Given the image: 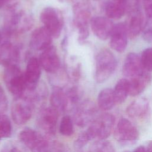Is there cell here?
Masks as SVG:
<instances>
[{
  "label": "cell",
  "instance_id": "5",
  "mask_svg": "<svg viewBox=\"0 0 152 152\" xmlns=\"http://www.w3.org/2000/svg\"><path fill=\"white\" fill-rule=\"evenodd\" d=\"M35 102L28 92L22 96L15 98L11 107V116L14 122L18 125L26 123L31 117Z\"/></svg>",
  "mask_w": 152,
  "mask_h": 152
},
{
  "label": "cell",
  "instance_id": "17",
  "mask_svg": "<svg viewBox=\"0 0 152 152\" xmlns=\"http://www.w3.org/2000/svg\"><path fill=\"white\" fill-rule=\"evenodd\" d=\"M144 69L140 56L134 52L129 53L123 63L122 73L127 78H131L141 74Z\"/></svg>",
  "mask_w": 152,
  "mask_h": 152
},
{
  "label": "cell",
  "instance_id": "31",
  "mask_svg": "<svg viewBox=\"0 0 152 152\" xmlns=\"http://www.w3.org/2000/svg\"><path fill=\"white\" fill-rule=\"evenodd\" d=\"M8 107V99L4 89L0 86V114L3 113Z\"/></svg>",
  "mask_w": 152,
  "mask_h": 152
},
{
  "label": "cell",
  "instance_id": "20",
  "mask_svg": "<svg viewBox=\"0 0 152 152\" xmlns=\"http://www.w3.org/2000/svg\"><path fill=\"white\" fill-rule=\"evenodd\" d=\"M149 103L147 99L140 97L132 102L128 106L126 112L128 116L132 119H142L148 113Z\"/></svg>",
  "mask_w": 152,
  "mask_h": 152
},
{
  "label": "cell",
  "instance_id": "30",
  "mask_svg": "<svg viewBox=\"0 0 152 152\" xmlns=\"http://www.w3.org/2000/svg\"><path fill=\"white\" fill-rule=\"evenodd\" d=\"M89 141H90V140L84 131V132H81L77 137V140H75V141L74 142V147L78 149L81 148L84 145H86V144Z\"/></svg>",
  "mask_w": 152,
  "mask_h": 152
},
{
  "label": "cell",
  "instance_id": "14",
  "mask_svg": "<svg viewBox=\"0 0 152 152\" xmlns=\"http://www.w3.org/2000/svg\"><path fill=\"white\" fill-rule=\"evenodd\" d=\"M128 33L125 23H119L114 25L110 36V46L117 52H123L128 44Z\"/></svg>",
  "mask_w": 152,
  "mask_h": 152
},
{
  "label": "cell",
  "instance_id": "16",
  "mask_svg": "<svg viewBox=\"0 0 152 152\" xmlns=\"http://www.w3.org/2000/svg\"><path fill=\"white\" fill-rule=\"evenodd\" d=\"M41 68L39 61L36 58L32 57L28 60L24 72L27 91L34 90L39 84Z\"/></svg>",
  "mask_w": 152,
  "mask_h": 152
},
{
  "label": "cell",
  "instance_id": "41",
  "mask_svg": "<svg viewBox=\"0 0 152 152\" xmlns=\"http://www.w3.org/2000/svg\"><path fill=\"white\" fill-rule=\"evenodd\" d=\"M1 40V31H0V42Z\"/></svg>",
  "mask_w": 152,
  "mask_h": 152
},
{
  "label": "cell",
  "instance_id": "11",
  "mask_svg": "<svg viewBox=\"0 0 152 152\" xmlns=\"http://www.w3.org/2000/svg\"><path fill=\"white\" fill-rule=\"evenodd\" d=\"M58 116L59 112L52 107L44 108L39 113L38 124L45 132L53 135L56 132Z\"/></svg>",
  "mask_w": 152,
  "mask_h": 152
},
{
  "label": "cell",
  "instance_id": "6",
  "mask_svg": "<svg viewBox=\"0 0 152 152\" xmlns=\"http://www.w3.org/2000/svg\"><path fill=\"white\" fill-rule=\"evenodd\" d=\"M74 23L78 30V39L84 41L89 35L88 24L91 20V12L88 5L80 1L74 4L72 7Z\"/></svg>",
  "mask_w": 152,
  "mask_h": 152
},
{
  "label": "cell",
  "instance_id": "33",
  "mask_svg": "<svg viewBox=\"0 0 152 152\" xmlns=\"http://www.w3.org/2000/svg\"><path fill=\"white\" fill-rule=\"evenodd\" d=\"M144 11L146 15L152 18V0H142Z\"/></svg>",
  "mask_w": 152,
  "mask_h": 152
},
{
  "label": "cell",
  "instance_id": "8",
  "mask_svg": "<svg viewBox=\"0 0 152 152\" xmlns=\"http://www.w3.org/2000/svg\"><path fill=\"white\" fill-rule=\"evenodd\" d=\"M20 140L31 152H48L50 144L41 134L31 128H25L19 134Z\"/></svg>",
  "mask_w": 152,
  "mask_h": 152
},
{
  "label": "cell",
  "instance_id": "18",
  "mask_svg": "<svg viewBox=\"0 0 152 152\" xmlns=\"http://www.w3.org/2000/svg\"><path fill=\"white\" fill-rule=\"evenodd\" d=\"M52 36L45 27H39L32 33L30 45L36 50H44L50 47L52 40Z\"/></svg>",
  "mask_w": 152,
  "mask_h": 152
},
{
  "label": "cell",
  "instance_id": "12",
  "mask_svg": "<svg viewBox=\"0 0 152 152\" xmlns=\"http://www.w3.org/2000/svg\"><path fill=\"white\" fill-rule=\"evenodd\" d=\"M39 61L41 67L49 74H56L60 68V59L56 48L53 46L42 51Z\"/></svg>",
  "mask_w": 152,
  "mask_h": 152
},
{
  "label": "cell",
  "instance_id": "42",
  "mask_svg": "<svg viewBox=\"0 0 152 152\" xmlns=\"http://www.w3.org/2000/svg\"><path fill=\"white\" fill-rule=\"evenodd\" d=\"M0 140H1V138H0Z\"/></svg>",
  "mask_w": 152,
  "mask_h": 152
},
{
  "label": "cell",
  "instance_id": "22",
  "mask_svg": "<svg viewBox=\"0 0 152 152\" xmlns=\"http://www.w3.org/2000/svg\"><path fill=\"white\" fill-rule=\"evenodd\" d=\"M151 81L149 72L145 71L141 74L128 80L129 85V95L136 96L141 94Z\"/></svg>",
  "mask_w": 152,
  "mask_h": 152
},
{
  "label": "cell",
  "instance_id": "19",
  "mask_svg": "<svg viewBox=\"0 0 152 152\" xmlns=\"http://www.w3.org/2000/svg\"><path fill=\"white\" fill-rule=\"evenodd\" d=\"M125 24L128 37L134 39L142 31L144 26V18L143 15L138 9H134L128 16Z\"/></svg>",
  "mask_w": 152,
  "mask_h": 152
},
{
  "label": "cell",
  "instance_id": "29",
  "mask_svg": "<svg viewBox=\"0 0 152 152\" xmlns=\"http://www.w3.org/2000/svg\"><path fill=\"white\" fill-rule=\"evenodd\" d=\"M140 59L144 69L149 72L152 71V48H148L144 50Z\"/></svg>",
  "mask_w": 152,
  "mask_h": 152
},
{
  "label": "cell",
  "instance_id": "37",
  "mask_svg": "<svg viewBox=\"0 0 152 152\" xmlns=\"http://www.w3.org/2000/svg\"><path fill=\"white\" fill-rule=\"evenodd\" d=\"M5 152H21V151L18 148L15 147H11L10 148L5 151Z\"/></svg>",
  "mask_w": 152,
  "mask_h": 152
},
{
  "label": "cell",
  "instance_id": "32",
  "mask_svg": "<svg viewBox=\"0 0 152 152\" xmlns=\"http://www.w3.org/2000/svg\"><path fill=\"white\" fill-rule=\"evenodd\" d=\"M48 152H66V151L62 143L55 141L50 145Z\"/></svg>",
  "mask_w": 152,
  "mask_h": 152
},
{
  "label": "cell",
  "instance_id": "4",
  "mask_svg": "<svg viewBox=\"0 0 152 152\" xmlns=\"http://www.w3.org/2000/svg\"><path fill=\"white\" fill-rule=\"evenodd\" d=\"M3 78L7 88L15 98L22 96L27 91L24 73L18 65L5 67Z\"/></svg>",
  "mask_w": 152,
  "mask_h": 152
},
{
  "label": "cell",
  "instance_id": "15",
  "mask_svg": "<svg viewBox=\"0 0 152 152\" xmlns=\"http://www.w3.org/2000/svg\"><path fill=\"white\" fill-rule=\"evenodd\" d=\"M20 58V49L16 45L7 41L0 46V65L5 67L17 65Z\"/></svg>",
  "mask_w": 152,
  "mask_h": 152
},
{
  "label": "cell",
  "instance_id": "1",
  "mask_svg": "<svg viewBox=\"0 0 152 152\" xmlns=\"http://www.w3.org/2000/svg\"><path fill=\"white\" fill-rule=\"evenodd\" d=\"M10 9L4 20L5 34L13 35L28 31L33 25L31 15L23 10H15L14 7Z\"/></svg>",
  "mask_w": 152,
  "mask_h": 152
},
{
  "label": "cell",
  "instance_id": "26",
  "mask_svg": "<svg viewBox=\"0 0 152 152\" xmlns=\"http://www.w3.org/2000/svg\"><path fill=\"white\" fill-rule=\"evenodd\" d=\"M59 130L60 134L64 136L69 137L73 134L74 131L73 120L69 115H66L62 118Z\"/></svg>",
  "mask_w": 152,
  "mask_h": 152
},
{
  "label": "cell",
  "instance_id": "35",
  "mask_svg": "<svg viewBox=\"0 0 152 152\" xmlns=\"http://www.w3.org/2000/svg\"><path fill=\"white\" fill-rule=\"evenodd\" d=\"M142 39L147 42H152V28H148L142 33Z\"/></svg>",
  "mask_w": 152,
  "mask_h": 152
},
{
  "label": "cell",
  "instance_id": "9",
  "mask_svg": "<svg viewBox=\"0 0 152 152\" xmlns=\"http://www.w3.org/2000/svg\"><path fill=\"white\" fill-rule=\"evenodd\" d=\"M97 109L96 104L90 100L79 103L74 108L73 118L76 125L85 127L90 125L97 117Z\"/></svg>",
  "mask_w": 152,
  "mask_h": 152
},
{
  "label": "cell",
  "instance_id": "25",
  "mask_svg": "<svg viewBox=\"0 0 152 152\" xmlns=\"http://www.w3.org/2000/svg\"><path fill=\"white\" fill-rule=\"evenodd\" d=\"M116 104H119L125 102L129 95V85L128 79L122 78L116 84L113 90Z\"/></svg>",
  "mask_w": 152,
  "mask_h": 152
},
{
  "label": "cell",
  "instance_id": "3",
  "mask_svg": "<svg viewBox=\"0 0 152 152\" xmlns=\"http://www.w3.org/2000/svg\"><path fill=\"white\" fill-rule=\"evenodd\" d=\"M115 116L110 113L98 116L85 131L90 141L93 139L104 140L112 133L115 125Z\"/></svg>",
  "mask_w": 152,
  "mask_h": 152
},
{
  "label": "cell",
  "instance_id": "40",
  "mask_svg": "<svg viewBox=\"0 0 152 152\" xmlns=\"http://www.w3.org/2000/svg\"><path fill=\"white\" fill-rule=\"evenodd\" d=\"M90 1H93V2H97V1H99L100 0H89Z\"/></svg>",
  "mask_w": 152,
  "mask_h": 152
},
{
  "label": "cell",
  "instance_id": "21",
  "mask_svg": "<svg viewBox=\"0 0 152 152\" xmlns=\"http://www.w3.org/2000/svg\"><path fill=\"white\" fill-rule=\"evenodd\" d=\"M50 102L51 107L59 113L69 109V102L65 89L61 87H53L51 93Z\"/></svg>",
  "mask_w": 152,
  "mask_h": 152
},
{
  "label": "cell",
  "instance_id": "24",
  "mask_svg": "<svg viewBox=\"0 0 152 152\" xmlns=\"http://www.w3.org/2000/svg\"><path fill=\"white\" fill-rule=\"evenodd\" d=\"M97 103L99 108L103 110L112 109L116 104L113 90L109 88L102 90L98 94Z\"/></svg>",
  "mask_w": 152,
  "mask_h": 152
},
{
  "label": "cell",
  "instance_id": "2",
  "mask_svg": "<svg viewBox=\"0 0 152 152\" xmlns=\"http://www.w3.org/2000/svg\"><path fill=\"white\" fill-rule=\"evenodd\" d=\"M117 61L113 53L108 49L100 50L96 57L95 80L102 83L108 80L115 72Z\"/></svg>",
  "mask_w": 152,
  "mask_h": 152
},
{
  "label": "cell",
  "instance_id": "7",
  "mask_svg": "<svg viewBox=\"0 0 152 152\" xmlns=\"http://www.w3.org/2000/svg\"><path fill=\"white\" fill-rule=\"evenodd\" d=\"M40 20L53 37H59L64 27V17L60 10L52 7H45L40 14Z\"/></svg>",
  "mask_w": 152,
  "mask_h": 152
},
{
  "label": "cell",
  "instance_id": "39",
  "mask_svg": "<svg viewBox=\"0 0 152 152\" xmlns=\"http://www.w3.org/2000/svg\"><path fill=\"white\" fill-rule=\"evenodd\" d=\"M58 1L61 2H72L75 1L76 0H58Z\"/></svg>",
  "mask_w": 152,
  "mask_h": 152
},
{
  "label": "cell",
  "instance_id": "34",
  "mask_svg": "<svg viewBox=\"0 0 152 152\" xmlns=\"http://www.w3.org/2000/svg\"><path fill=\"white\" fill-rule=\"evenodd\" d=\"M18 1V0H0V8H12L15 6Z\"/></svg>",
  "mask_w": 152,
  "mask_h": 152
},
{
  "label": "cell",
  "instance_id": "36",
  "mask_svg": "<svg viewBox=\"0 0 152 152\" xmlns=\"http://www.w3.org/2000/svg\"><path fill=\"white\" fill-rule=\"evenodd\" d=\"M132 152H148L147 148L142 145H140L136 148Z\"/></svg>",
  "mask_w": 152,
  "mask_h": 152
},
{
  "label": "cell",
  "instance_id": "23",
  "mask_svg": "<svg viewBox=\"0 0 152 152\" xmlns=\"http://www.w3.org/2000/svg\"><path fill=\"white\" fill-rule=\"evenodd\" d=\"M128 7V0H109L105 6V13L110 19L121 18Z\"/></svg>",
  "mask_w": 152,
  "mask_h": 152
},
{
  "label": "cell",
  "instance_id": "38",
  "mask_svg": "<svg viewBox=\"0 0 152 152\" xmlns=\"http://www.w3.org/2000/svg\"><path fill=\"white\" fill-rule=\"evenodd\" d=\"M148 152H152V141L150 142L147 147Z\"/></svg>",
  "mask_w": 152,
  "mask_h": 152
},
{
  "label": "cell",
  "instance_id": "10",
  "mask_svg": "<svg viewBox=\"0 0 152 152\" xmlns=\"http://www.w3.org/2000/svg\"><path fill=\"white\" fill-rule=\"evenodd\" d=\"M114 136L118 142L130 143L134 142L138 139L139 132L129 120L121 118L115 128Z\"/></svg>",
  "mask_w": 152,
  "mask_h": 152
},
{
  "label": "cell",
  "instance_id": "28",
  "mask_svg": "<svg viewBox=\"0 0 152 152\" xmlns=\"http://www.w3.org/2000/svg\"><path fill=\"white\" fill-rule=\"evenodd\" d=\"M89 152H115V150L110 141L98 140L93 144Z\"/></svg>",
  "mask_w": 152,
  "mask_h": 152
},
{
  "label": "cell",
  "instance_id": "27",
  "mask_svg": "<svg viewBox=\"0 0 152 152\" xmlns=\"http://www.w3.org/2000/svg\"><path fill=\"white\" fill-rule=\"evenodd\" d=\"M12 134V125L9 118L3 114H0V138H8Z\"/></svg>",
  "mask_w": 152,
  "mask_h": 152
},
{
  "label": "cell",
  "instance_id": "13",
  "mask_svg": "<svg viewBox=\"0 0 152 152\" xmlns=\"http://www.w3.org/2000/svg\"><path fill=\"white\" fill-rule=\"evenodd\" d=\"M90 24L94 34L102 40H105L110 37L115 25L111 19L102 16L91 18Z\"/></svg>",
  "mask_w": 152,
  "mask_h": 152
}]
</instances>
